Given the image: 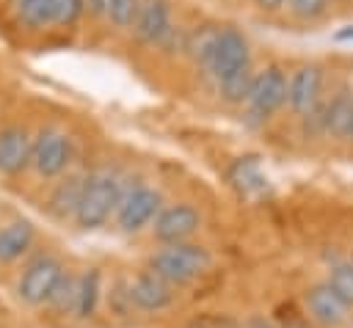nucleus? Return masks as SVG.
Listing matches in <instances>:
<instances>
[{
    "instance_id": "20e7f679",
    "label": "nucleus",
    "mask_w": 353,
    "mask_h": 328,
    "mask_svg": "<svg viewBox=\"0 0 353 328\" xmlns=\"http://www.w3.org/2000/svg\"><path fill=\"white\" fill-rule=\"evenodd\" d=\"M248 66H251V50H248L245 36L234 28H221L215 47H212V55H210L204 69H210V74L215 80H223V77H229L240 69H248Z\"/></svg>"
},
{
    "instance_id": "9b49d317",
    "label": "nucleus",
    "mask_w": 353,
    "mask_h": 328,
    "mask_svg": "<svg viewBox=\"0 0 353 328\" xmlns=\"http://www.w3.org/2000/svg\"><path fill=\"white\" fill-rule=\"evenodd\" d=\"M130 300L138 309L146 311H160L165 306H171L174 300V284H168L163 276H157L154 270H143L135 276V281L130 284Z\"/></svg>"
},
{
    "instance_id": "4be33fe9",
    "label": "nucleus",
    "mask_w": 353,
    "mask_h": 328,
    "mask_svg": "<svg viewBox=\"0 0 353 328\" xmlns=\"http://www.w3.org/2000/svg\"><path fill=\"white\" fill-rule=\"evenodd\" d=\"M138 8H141V0H110L105 17L116 28H132L135 19H138Z\"/></svg>"
},
{
    "instance_id": "39448f33",
    "label": "nucleus",
    "mask_w": 353,
    "mask_h": 328,
    "mask_svg": "<svg viewBox=\"0 0 353 328\" xmlns=\"http://www.w3.org/2000/svg\"><path fill=\"white\" fill-rule=\"evenodd\" d=\"M284 102H287V74L279 66H268V69L256 72L254 80H251L248 99H245L248 110L259 119H268Z\"/></svg>"
},
{
    "instance_id": "6e6552de",
    "label": "nucleus",
    "mask_w": 353,
    "mask_h": 328,
    "mask_svg": "<svg viewBox=\"0 0 353 328\" xmlns=\"http://www.w3.org/2000/svg\"><path fill=\"white\" fill-rule=\"evenodd\" d=\"M320 94H323V72L314 63H306L292 72L287 80V102L292 113L298 116H312L320 107Z\"/></svg>"
},
{
    "instance_id": "7c9ffc66",
    "label": "nucleus",
    "mask_w": 353,
    "mask_h": 328,
    "mask_svg": "<svg viewBox=\"0 0 353 328\" xmlns=\"http://www.w3.org/2000/svg\"><path fill=\"white\" fill-rule=\"evenodd\" d=\"M350 138H353V135H350Z\"/></svg>"
},
{
    "instance_id": "a878e982",
    "label": "nucleus",
    "mask_w": 353,
    "mask_h": 328,
    "mask_svg": "<svg viewBox=\"0 0 353 328\" xmlns=\"http://www.w3.org/2000/svg\"><path fill=\"white\" fill-rule=\"evenodd\" d=\"M108 6H110V0H85V8L91 14H97V17H105L108 14Z\"/></svg>"
},
{
    "instance_id": "a211bd4d",
    "label": "nucleus",
    "mask_w": 353,
    "mask_h": 328,
    "mask_svg": "<svg viewBox=\"0 0 353 328\" xmlns=\"http://www.w3.org/2000/svg\"><path fill=\"white\" fill-rule=\"evenodd\" d=\"M97 295H99V273L91 270L85 276L77 278V295H74V314L77 317H88L97 306Z\"/></svg>"
},
{
    "instance_id": "c756f323",
    "label": "nucleus",
    "mask_w": 353,
    "mask_h": 328,
    "mask_svg": "<svg viewBox=\"0 0 353 328\" xmlns=\"http://www.w3.org/2000/svg\"><path fill=\"white\" fill-rule=\"evenodd\" d=\"M350 265H353V256H350Z\"/></svg>"
},
{
    "instance_id": "9d476101",
    "label": "nucleus",
    "mask_w": 353,
    "mask_h": 328,
    "mask_svg": "<svg viewBox=\"0 0 353 328\" xmlns=\"http://www.w3.org/2000/svg\"><path fill=\"white\" fill-rule=\"evenodd\" d=\"M33 163V138L25 127L0 130V171L8 176L22 174Z\"/></svg>"
},
{
    "instance_id": "ddd939ff",
    "label": "nucleus",
    "mask_w": 353,
    "mask_h": 328,
    "mask_svg": "<svg viewBox=\"0 0 353 328\" xmlns=\"http://www.w3.org/2000/svg\"><path fill=\"white\" fill-rule=\"evenodd\" d=\"M306 309H309V314L317 320V322H323V325H342L345 320H347V314H350V306L323 281V284H314L309 292H306Z\"/></svg>"
},
{
    "instance_id": "f3484780",
    "label": "nucleus",
    "mask_w": 353,
    "mask_h": 328,
    "mask_svg": "<svg viewBox=\"0 0 353 328\" xmlns=\"http://www.w3.org/2000/svg\"><path fill=\"white\" fill-rule=\"evenodd\" d=\"M14 11L28 28H44L55 22V0H14Z\"/></svg>"
},
{
    "instance_id": "393cba45",
    "label": "nucleus",
    "mask_w": 353,
    "mask_h": 328,
    "mask_svg": "<svg viewBox=\"0 0 353 328\" xmlns=\"http://www.w3.org/2000/svg\"><path fill=\"white\" fill-rule=\"evenodd\" d=\"M185 328H240L234 317L229 314H218V311H207V314H199L193 317Z\"/></svg>"
},
{
    "instance_id": "5701e85b",
    "label": "nucleus",
    "mask_w": 353,
    "mask_h": 328,
    "mask_svg": "<svg viewBox=\"0 0 353 328\" xmlns=\"http://www.w3.org/2000/svg\"><path fill=\"white\" fill-rule=\"evenodd\" d=\"M284 3H287L290 14L298 19H317L328 8V0H284Z\"/></svg>"
},
{
    "instance_id": "7ed1b4c3",
    "label": "nucleus",
    "mask_w": 353,
    "mask_h": 328,
    "mask_svg": "<svg viewBox=\"0 0 353 328\" xmlns=\"http://www.w3.org/2000/svg\"><path fill=\"white\" fill-rule=\"evenodd\" d=\"M61 278H63V265H61L55 256H47V254H44V256H36V259L25 267L17 292H19V298H22L25 303L41 306V303H47V300L55 295Z\"/></svg>"
},
{
    "instance_id": "423d86ee",
    "label": "nucleus",
    "mask_w": 353,
    "mask_h": 328,
    "mask_svg": "<svg viewBox=\"0 0 353 328\" xmlns=\"http://www.w3.org/2000/svg\"><path fill=\"white\" fill-rule=\"evenodd\" d=\"M72 160V141L66 132L55 130V127H44L39 130V135L33 138V168L41 176H58L66 171Z\"/></svg>"
},
{
    "instance_id": "412c9836",
    "label": "nucleus",
    "mask_w": 353,
    "mask_h": 328,
    "mask_svg": "<svg viewBox=\"0 0 353 328\" xmlns=\"http://www.w3.org/2000/svg\"><path fill=\"white\" fill-rule=\"evenodd\" d=\"M325 284L353 309V265H350V262H336V265L331 267Z\"/></svg>"
},
{
    "instance_id": "4468645a",
    "label": "nucleus",
    "mask_w": 353,
    "mask_h": 328,
    "mask_svg": "<svg viewBox=\"0 0 353 328\" xmlns=\"http://www.w3.org/2000/svg\"><path fill=\"white\" fill-rule=\"evenodd\" d=\"M320 127L334 138H350L353 135V96L347 91H342L339 96H334L323 107Z\"/></svg>"
},
{
    "instance_id": "aec40b11",
    "label": "nucleus",
    "mask_w": 353,
    "mask_h": 328,
    "mask_svg": "<svg viewBox=\"0 0 353 328\" xmlns=\"http://www.w3.org/2000/svg\"><path fill=\"white\" fill-rule=\"evenodd\" d=\"M80 190H83V179H77V176H72V179H66V182H61L58 185V190L52 193V212L55 215H74V207H77V198H80Z\"/></svg>"
},
{
    "instance_id": "0eeeda50",
    "label": "nucleus",
    "mask_w": 353,
    "mask_h": 328,
    "mask_svg": "<svg viewBox=\"0 0 353 328\" xmlns=\"http://www.w3.org/2000/svg\"><path fill=\"white\" fill-rule=\"evenodd\" d=\"M160 204H163V198H160V193L154 190V187H132L127 196H121V201H119V209H116V223H119V229H124V232H138V229H143L152 218H157V212H160Z\"/></svg>"
},
{
    "instance_id": "dca6fc26",
    "label": "nucleus",
    "mask_w": 353,
    "mask_h": 328,
    "mask_svg": "<svg viewBox=\"0 0 353 328\" xmlns=\"http://www.w3.org/2000/svg\"><path fill=\"white\" fill-rule=\"evenodd\" d=\"M232 185L243 193V196H256L268 187L265 174L259 171V163L254 157H240L232 168Z\"/></svg>"
},
{
    "instance_id": "2eb2a0df",
    "label": "nucleus",
    "mask_w": 353,
    "mask_h": 328,
    "mask_svg": "<svg viewBox=\"0 0 353 328\" xmlns=\"http://www.w3.org/2000/svg\"><path fill=\"white\" fill-rule=\"evenodd\" d=\"M33 226L30 221H11L8 226L0 229V262H14L19 259L30 245H33Z\"/></svg>"
},
{
    "instance_id": "c85d7f7f",
    "label": "nucleus",
    "mask_w": 353,
    "mask_h": 328,
    "mask_svg": "<svg viewBox=\"0 0 353 328\" xmlns=\"http://www.w3.org/2000/svg\"><path fill=\"white\" fill-rule=\"evenodd\" d=\"M353 36V30H345V33H336V39H350Z\"/></svg>"
},
{
    "instance_id": "b1692460",
    "label": "nucleus",
    "mask_w": 353,
    "mask_h": 328,
    "mask_svg": "<svg viewBox=\"0 0 353 328\" xmlns=\"http://www.w3.org/2000/svg\"><path fill=\"white\" fill-rule=\"evenodd\" d=\"M85 14V0H55V22L74 25Z\"/></svg>"
},
{
    "instance_id": "bb28decb",
    "label": "nucleus",
    "mask_w": 353,
    "mask_h": 328,
    "mask_svg": "<svg viewBox=\"0 0 353 328\" xmlns=\"http://www.w3.org/2000/svg\"><path fill=\"white\" fill-rule=\"evenodd\" d=\"M262 11H279L281 6H284V0H254Z\"/></svg>"
},
{
    "instance_id": "6ab92c4d",
    "label": "nucleus",
    "mask_w": 353,
    "mask_h": 328,
    "mask_svg": "<svg viewBox=\"0 0 353 328\" xmlns=\"http://www.w3.org/2000/svg\"><path fill=\"white\" fill-rule=\"evenodd\" d=\"M251 80H254V72L248 66V69H240V72L218 80V91H221V96L226 102H245L248 91H251Z\"/></svg>"
},
{
    "instance_id": "f03ea898",
    "label": "nucleus",
    "mask_w": 353,
    "mask_h": 328,
    "mask_svg": "<svg viewBox=\"0 0 353 328\" xmlns=\"http://www.w3.org/2000/svg\"><path fill=\"white\" fill-rule=\"evenodd\" d=\"M210 262H212V256L204 245L174 243V245H163L160 251L152 254L149 270L163 276L168 284H188L196 276H201L210 267Z\"/></svg>"
},
{
    "instance_id": "f8f14e48",
    "label": "nucleus",
    "mask_w": 353,
    "mask_h": 328,
    "mask_svg": "<svg viewBox=\"0 0 353 328\" xmlns=\"http://www.w3.org/2000/svg\"><path fill=\"white\" fill-rule=\"evenodd\" d=\"M135 36L146 44H160L165 36H171V11L168 0H141L138 19L132 25Z\"/></svg>"
},
{
    "instance_id": "1a4fd4ad",
    "label": "nucleus",
    "mask_w": 353,
    "mask_h": 328,
    "mask_svg": "<svg viewBox=\"0 0 353 328\" xmlns=\"http://www.w3.org/2000/svg\"><path fill=\"white\" fill-rule=\"evenodd\" d=\"M201 226V215L196 207L190 204H171L165 209L157 212L154 218V237L165 245H174V243H185L190 234H196V229Z\"/></svg>"
},
{
    "instance_id": "cd10ccee",
    "label": "nucleus",
    "mask_w": 353,
    "mask_h": 328,
    "mask_svg": "<svg viewBox=\"0 0 353 328\" xmlns=\"http://www.w3.org/2000/svg\"><path fill=\"white\" fill-rule=\"evenodd\" d=\"M251 328H273V322H268L265 317H254L251 320Z\"/></svg>"
},
{
    "instance_id": "f257e3e1",
    "label": "nucleus",
    "mask_w": 353,
    "mask_h": 328,
    "mask_svg": "<svg viewBox=\"0 0 353 328\" xmlns=\"http://www.w3.org/2000/svg\"><path fill=\"white\" fill-rule=\"evenodd\" d=\"M121 201V182L113 171H94L83 179V190L74 207V221L83 229H97L102 226Z\"/></svg>"
}]
</instances>
